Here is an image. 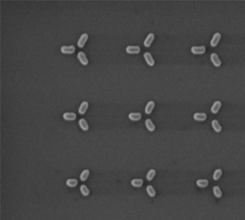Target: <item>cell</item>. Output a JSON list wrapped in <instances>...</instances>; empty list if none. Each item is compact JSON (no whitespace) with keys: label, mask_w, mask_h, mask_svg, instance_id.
Instances as JSON below:
<instances>
[{"label":"cell","mask_w":245,"mask_h":220,"mask_svg":"<svg viewBox=\"0 0 245 220\" xmlns=\"http://www.w3.org/2000/svg\"><path fill=\"white\" fill-rule=\"evenodd\" d=\"M61 52L64 54H72L76 51V48L73 45L71 46H63L60 48Z\"/></svg>","instance_id":"obj_1"},{"label":"cell","mask_w":245,"mask_h":220,"mask_svg":"<svg viewBox=\"0 0 245 220\" xmlns=\"http://www.w3.org/2000/svg\"><path fill=\"white\" fill-rule=\"evenodd\" d=\"M80 191H81V195L84 197H87L90 195V189L85 184L81 185V186H80Z\"/></svg>","instance_id":"obj_24"},{"label":"cell","mask_w":245,"mask_h":220,"mask_svg":"<svg viewBox=\"0 0 245 220\" xmlns=\"http://www.w3.org/2000/svg\"><path fill=\"white\" fill-rule=\"evenodd\" d=\"M191 52L195 55H200L206 52V47L204 46H194L191 48Z\"/></svg>","instance_id":"obj_2"},{"label":"cell","mask_w":245,"mask_h":220,"mask_svg":"<svg viewBox=\"0 0 245 220\" xmlns=\"http://www.w3.org/2000/svg\"><path fill=\"white\" fill-rule=\"evenodd\" d=\"M154 107H155V102L154 101H150L148 103L146 104V108H145V112L146 115H150L153 112Z\"/></svg>","instance_id":"obj_14"},{"label":"cell","mask_w":245,"mask_h":220,"mask_svg":"<svg viewBox=\"0 0 245 220\" xmlns=\"http://www.w3.org/2000/svg\"><path fill=\"white\" fill-rule=\"evenodd\" d=\"M211 125H212V128H213V129L214 130V131H216V133H220L222 131V126L217 120H212Z\"/></svg>","instance_id":"obj_19"},{"label":"cell","mask_w":245,"mask_h":220,"mask_svg":"<svg viewBox=\"0 0 245 220\" xmlns=\"http://www.w3.org/2000/svg\"><path fill=\"white\" fill-rule=\"evenodd\" d=\"M210 59H211V63H213V65L215 67H220L222 65L221 60H220L218 55L216 53H212L211 54V56H210Z\"/></svg>","instance_id":"obj_7"},{"label":"cell","mask_w":245,"mask_h":220,"mask_svg":"<svg viewBox=\"0 0 245 220\" xmlns=\"http://www.w3.org/2000/svg\"><path fill=\"white\" fill-rule=\"evenodd\" d=\"M88 37H89L88 34H87V33H83V34L80 36L79 38V40H78L77 41L78 47L81 48V49L84 47V46H85V44H86L87 41Z\"/></svg>","instance_id":"obj_4"},{"label":"cell","mask_w":245,"mask_h":220,"mask_svg":"<svg viewBox=\"0 0 245 220\" xmlns=\"http://www.w3.org/2000/svg\"><path fill=\"white\" fill-rule=\"evenodd\" d=\"M90 170L88 169H84L82 172L81 173V174H80V180H81V181H83V182H85V181H87V179L88 178V177H89V175H90Z\"/></svg>","instance_id":"obj_21"},{"label":"cell","mask_w":245,"mask_h":220,"mask_svg":"<svg viewBox=\"0 0 245 220\" xmlns=\"http://www.w3.org/2000/svg\"><path fill=\"white\" fill-rule=\"evenodd\" d=\"M145 125H146V127L147 128V129L149 131L153 132L156 130V125H154V123L152 122V120L151 119H146V122H145Z\"/></svg>","instance_id":"obj_15"},{"label":"cell","mask_w":245,"mask_h":220,"mask_svg":"<svg viewBox=\"0 0 245 220\" xmlns=\"http://www.w3.org/2000/svg\"><path fill=\"white\" fill-rule=\"evenodd\" d=\"M146 191H147L148 195L151 197H154L156 196V194L155 189L151 185H148L147 187H146Z\"/></svg>","instance_id":"obj_23"},{"label":"cell","mask_w":245,"mask_h":220,"mask_svg":"<svg viewBox=\"0 0 245 220\" xmlns=\"http://www.w3.org/2000/svg\"><path fill=\"white\" fill-rule=\"evenodd\" d=\"M156 175V171L154 169H151L148 172L147 175H146V178L148 181H151L154 178Z\"/></svg>","instance_id":"obj_26"},{"label":"cell","mask_w":245,"mask_h":220,"mask_svg":"<svg viewBox=\"0 0 245 220\" xmlns=\"http://www.w3.org/2000/svg\"><path fill=\"white\" fill-rule=\"evenodd\" d=\"M221 37L222 35L220 34V32H216V33H214L212 38H211V41H210V45H211V46H212V47H216V46L218 45L219 43H220V40H221Z\"/></svg>","instance_id":"obj_3"},{"label":"cell","mask_w":245,"mask_h":220,"mask_svg":"<svg viewBox=\"0 0 245 220\" xmlns=\"http://www.w3.org/2000/svg\"><path fill=\"white\" fill-rule=\"evenodd\" d=\"M144 59L146 60V63L149 66H154L155 65V60H154V57L151 55V54L150 52H146L143 54Z\"/></svg>","instance_id":"obj_8"},{"label":"cell","mask_w":245,"mask_h":220,"mask_svg":"<svg viewBox=\"0 0 245 220\" xmlns=\"http://www.w3.org/2000/svg\"><path fill=\"white\" fill-rule=\"evenodd\" d=\"M143 183V180L141 179V178H135V179H133L131 181L132 186L135 187V188H140V187H142Z\"/></svg>","instance_id":"obj_18"},{"label":"cell","mask_w":245,"mask_h":220,"mask_svg":"<svg viewBox=\"0 0 245 220\" xmlns=\"http://www.w3.org/2000/svg\"><path fill=\"white\" fill-rule=\"evenodd\" d=\"M213 192L214 196L216 198H220L222 196V192L221 189L218 186H214L213 187Z\"/></svg>","instance_id":"obj_25"},{"label":"cell","mask_w":245,"mask_h":220,"mask_svg":"<svg viewBox=\"0 0 245 220\" xmlns=\"http://www.w3.org/2000/svg\"><path fill=\"white\" fill-rule=\"evenodd\" d=\"M129 119L132 121H139L142 119V114L140 112H131L129 114Z\"/></svg>","instance_id":"obj_12"},{"label":"cell","mask_w":245,"mask_h":220,"mask_svg":"<svg viewBox=\"0 0 245 220\" xmlns=\"http://www.w3.org/2000/svg\"><path fill=\"white\" fill-rule=\"evenodd\" d=\"M154 39H155V35H154V33H149L146 37V40L144 41V46L146 48H149L151 46L152 43L154 42Z\"/></svg>","instance_id":"obj_10"},{"label":"cell","mask_w":245,"mask_h":220,"mask_svg":"<svg viewBox=\"0 0 245 220\" xmlns=\"http://www.w3.org/2000/svg\"><path fill=\"white\" fill-rule=\"evenodd\" d=\"M222 175V170L221 169H216L213 174V179L214 181H218L221 178Z\"/></svg>","instance_id":"obj_27"},{"label":"cell","mask_w":245,"mask_h":220,"mask_svg":"<svg viewBox=\"0 0 245 220\" xmlns=\"http://www.w3.org/2000/svg\"><path fill=\"white\" fill-rule=\"evenodd\" d=\"M88 107H89V103H88L87 101H83L82 103L80 104L79 107V109H78V111H79V115H85V113H86L87 110L88 109Z\"/></svg>","instance_id":"obj_13"},{"label":"cell","mask_w":245,"mask_h":220,"mask_svg":"<svg viewBox=\"0 0 245 220\" xmlns=\"http://www.w3.org/2000/svg\"><path fill=\"white\" fill-rule=\"evenodd\" d=\"M79 125L81 129L84 131H87L89 130V125H88L87 120L85 118H81L79 120Z\"/></svg>","instance_id":"obj_17"},{"label":"cell","mask_w":245,"mask_h":220,"mask_svg":"<svg viewBox=\"0 0 245 220\" xmlns=\"http://www.w3.org/2000/svg\"><path fill=\"white\" fill-rule=\"evenodd\" d=\"M77 58L79 59V61L80 62L82 65H87L89 61H88V59L87 57V55L85 54V52L83 51H79V52L77 54Z\"/></svg>","instance_id":"obj_5"},{"label":"cell","mask_w":245,"mask_h":220,"mask_svg":"<svg viewBox=\"0 0 245 220\" xmlns=\"http://www.w3.org/2000/svg\"><path fill=\"white\" fill-rule=\"evenodd\" d=\"M78 183H79L78 181L76 179H74V178H69L65 182V184L70 188H74V187L77 186Z\"/></svg>","instance_id":"obj_20"},{"label":"cell","mask_w":245,"mask_h":220,"mask_svg":"<svg viewBox=\"0 0 245 220\" xmlns=\"http://www.w3.org/2000/svg\"><path fill=\"white\" fill-rule=\"evenodd\" d=\"M140 47L138 46H128L126 48V51L129 54H137L140 52Z\"/></svg>","instance_id":"obj_6"},{"label":"cell","mask_w":245,"mask_h":220,"mask_svg":"<svg viewBox=\"0 0 245 220\" xmlns=\"http://www.w3.org/2000/svg\"><path fill=\"white\" fill-rule=\"evenodd\" d=\"M63 117L66 121H73L76 119V115L74 112H66L63 114Z\"/></svg>","instance_id":"obj_11"},{"label":"cell","mask_w":245,"mask_h":220,"mask_svg":"<svg viewBox=\"0 0 245 220\" xmlns=\"http://www.w3.org/2000/svg\"><path fill=\"white\" fill-rule=\"evenodd\" d=\"M221 107H222L221 101H216L213 103V105H212V107H211V112H212L213 114H216L219 112V110L220 109Z\"/></svg>","instance_id":"obj_16"},{"label":"cell","mask_w":245,"mask_h":220,"mask_svg":"<svg viewBox=\"0 0 245 220\" xmlns=\"http://www.w3.org/2000/svg\"><path fill=\"white\" fill-rule=\"evenodd\" d=\"M193 118L194 120L198 121V122H203L206 120L207 115L204 112H196L193 115Z\"/></svg>","instance_id":"obj_9"},{"label":"cell","mask_w":245,"mask_h":220,"mask_svg":"<svg viewBox=\"0 0 245 220\" xmlns=\"http://www.w3.org/2000/svg\"><path fill=\"white\" fill-rule=\"evenodd\" d=\"M196 184L200 188H206L208 185V181L207 179H198L196 181Z\"/></svg>","instance_id":"obj_22"}]
</instances>
